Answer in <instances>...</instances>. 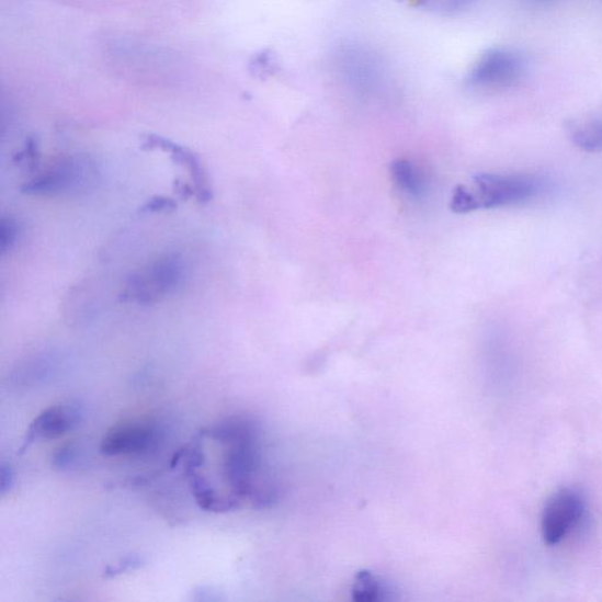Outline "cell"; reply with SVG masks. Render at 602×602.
Listing matches in <instances>:
<instances>
[{
  "label": "cell",
  "mask_w": 602,
  "mask_h": 602,
  "mask_svg": "<svg viewBox=\"0 0 602 602\" xmlns=\"http://www.w3.org/2000/svg\"><path fill=\"white\" fill-rule=\"evenodd\" d=\"M186 280V264L181 254L168 253L128 279L122 299L151 305L172 295Z\"/></svg>",
  "instance_id": "cell-1"
},
{
  "label": "cell",
  "mask_w": 602,
  "mask_h": 602,
  "mask_svg": "<svg viewBox=\"0 0 602 602\" xmlns=\"http://www.w3.org/2000/svg\"><path fill=\"white\" fill-rule=\"evenodd\" d=\"M333 68L341 83L360 95H377L386 90L388 75L383 63L363 46L338 48Z\"/></svg>",
  "instance_id": "cell-2"
},
{
  "label": "cell",
  "mask_w": 602,
  "mask_h": 602,
  "mask_svg": "<svg viewBox=\"0 0 602 602\" xmlns=\"http://www.w3.org/2000/svg\"><path fill=\"white\" fill-rule=\"evenodd\" d=\"M475 191H469L475 211L526 202L538 194L542 184L529 175L481 173L475 177Z\"/></svg>",
  "instance_id": "cell-3"
},
{
  "label": "cell",
  "mask_w": 602,
  "mask_h": 602,
  "mask_svg": "<svg viewBox=\"0 0 602 602\" xmlns=\"http://www.w3.org/2000/svg\"><path fill=\"white\" fill-rule=\"evenodd\" d=\"M525 61L508 48H492L470 69L467 84L477 91L497 92L516 86L524 77Z\"/></svg>",
  "instance_id": "cell-4"
},
{
  "label": "cell",
  "mask_w": 602,
  "mask_h": 602,
  "mask_svg": "<svg viewBox=\"0 0 602 602\" xmlns=\"http://www.w3.org/2000/svg\"><path fill=\"white\" fill-rule=\"evenodd\" d=\"M94 178L93 161L84 156L64 158L21 189L30 195H57L83 190Z\"/></svg>",
  "instance_id": "cell-5"
},
{
  "label": "cell",
  "mask_w": 602,
  "mask_h": 602,
  "mask_svg": "<svg viewBox=\"0 0 602 602\" xmlns=\"http://www.w3.org/2000/svg\"><path fill=\"white\" fill-rule=\"evenodd\" d=\"M584 500L571 488H565L546 503L542 518V532L549 546L561 544L579 526L584 515Z\"/></svg>",
  "instance_id": "cell-6"
},
{
  "label": "cell",
  "mask_w": 602,
  "mask_h": 602,
  "mask_svg": "<svg viewBox=\"0 0 602 602\" xmlns=\"http://www.w3.org/2000/svg\"><path fill=\"white\" fill-rule=\"evenodd\" d=\"M160 439L158 428L150 421H125L110 429L101 442V453L107 457L140 454L155 448Z\"/></svg>",
  "instance_id": "cell-7"
},
{
  "label": "cell",
  "mask_w": 602,
  "mask_h": 602,
  "mask_svg": "<svg viewBox=\"0 0 602 602\" xmlns=\"http://www.w3.org/2000/svg\"><path fill=\"white\" fill-rule=\"evenodd\" d=\"M83 410L76 402L54 405L41 412L27 429L22 451L36 439H54L68 433L79 425Z\"/></svg>",
  "instance_id": "cell-8"
},
{
  "label": "cell",
  "mask_w": 602,
  "mask_h": 602,
  "mask_svg": "<svg viewBox=\"0 0 602 602\" xmlns=\"http://www.w3.org/2000/svg\"><path fill=\"white\" fill-rule=\"evenodd\" d=\"M143 149H159L171 154L172 159L178 162V164L183 166L188 171H190L197 200L202 204H206L213 200V191H211L209 188L207 173L197 155H194L192 151L183 148V146L178 145L172 140L155 135H150L145 138Z\"/></svg>",
  "instance_id": "cell-9"
},
{
  "label": "cell",
  "mask_w": 602,
  "mask_h": 602,
  "mask_svg": "<svg viewBox=\"0 0 602 602\" xmlns=\"http://www.w3.org/2000/svg\"><path fill=\"white\" fill-rule=\"evenodd\" d=\"M192 486V492L198 507L208 512L225 513L240 508V500L231 495L230 497H220L213 487L197 474L188 475Z\"/></svg>",
  "instance_id": "cell-10"
},
{
  "label": "cell",
  "mask_w": 602,
  "mask_h": 602,
  "mask_svg": "<svg viewBox=\"0 0 602 602\" xmlns=\"http://www.w3.org/2000/svg\"><path fill=\"white\" fill-rule=\"evenodd\" d=\"M390 173L399 189L411 197L420 198L425 193V177L411 161L404 159L394 161L390 166Z\"/></svg>",
  "instance_id": "cell-11"
},
{
  "label": "cell",
  "mask_w": 602,
  "mask_h": 602,
  "mask_svg": "<svg viewBox=\"0 0 602 602\" xmlns=\"http://www.w3.org/2000/svg\"><path fill=\"white\" fill-rule=\"evenodd\" d=\"M571 138L583 151L602 152V121L576 124L571 129Z\"/></svg>",
  "instance_id": "cell-12"
},
{
  "label": "cell",
  "mask_w": 602,
  "mask_h": 602,
  "mask_svg": "<svg viewBox=\"0 0 602 602\" xmlns=\"http://www.w3.org/2000/svg\"><path fill=\"white\" fill-rule=\"evenodd\" d=\"M387 593L385 583L367 571H363L356 576L352 588L353 599L361 602L385 600Z\"/></svg>",
  "instance_id": "cell-13"
},
{
  "label": "cell",
  "mask_w": 602,
  "mask_h": 602,
  "mask_svg": "<svg viewBox=\"0 0 602 602\" xmlns=\"http://www.w3.org/2000/svg\"><path fill=\"white\" fill-rule=\"evenodd\" d=\"M417 4L439 14L457 13L466 9L474 0H416Z\"/></svg>",
  "instance_id": "cell-14"
},
{
  "label": "cell",
  "mask_w": 602,
  "mask_h": 602,
  "mask_svg": "<svg viewBox=\"0 0 602 602\" xmlns=\"http://www.w3.org/2000/svg\"><path fill=\"white\" fill-rule=\"evenodd\" d=\"M20 238V225L13 218H3L0 224V252L5 254L10 252Z\"/></svg>",
  "instance_id": "cell-15"
},
{
  "label": "cell",
  "mask_w": 602,
  "mask_h": 602,
  "mask_svg": "<svg viewBox=\"0 0 602 602\" xmlns=\"http://www.w3.org/2000/svg\"><path fill=\"white\" fill-rule=\"evenodd\" d=\"M145 563V559L140 556H127L115 564L109 565L105 568L103 577L105 579H112L132 571H136V569L143 567Z\"/></svg>",
  "instance_id": "cell-16"
},
{
  "label": "cell",
  "mask_w": 602,
  "mask_h": 602,
  "mask_svg": "<svg viewBox=\"0 0 602 602\" xmlns=\"http://www.w3.org/2000/svg\"><path fill=\"white\" fill-rule=\"evenodd\" d=\"M178 207L177 202L168 197H155L140 207L143 214H169Z\"/></svg>",
  "instance_id": "cell-17"
},
{
  "label": "cell",
  "mask_w": 602,
  "mask_h": 602,
  "mask_svg": "<svg viewBox=\"0 0 602 602\" xmlns=\"http://www.w3.org/2000/svg\"><path fill=\"white\" fill-rule=\"evenodd\" d=\"M76 458V446L75 444H68L59 447L54 453L53 465L58 468H68Z\"/></svg>",
  "instance_id": "cell-18"
},
{
  "label": "cell",
  "mask_w": 602,
  "mask_h": 602,
  "mask_svg": "<svg viewBox=\"0 0 602 602\" xmlns=\"http://www.w3.org/2000/svg\"><path fill=\"white\" fill-rule=\"evenodd\" d=\"M15 485L14 470L10 465L3 464L0 467V495L3 497L12 491Z\"/></svg>",
  "instance_id": "cell-19"
},
{
  "label": "cell",
  "mask_w": 602,
  "mask_h": 602,
  "mask_svg": "<svg viewBox=\"0 0 602 602\" xmlns=\"http://www.w3.org/2000/svg\"><path fill=\"white\" fill-rule=\"evenodd\" d=\"M37 157V143L34 139H31L27 141L26 148L23 150L22 154L19 156H15L14 160L19 162L24 161H32L35 160Z\"/></svg>",
  "instance_id": "cell-20"
},
{
  "label": "cell",
  "mask_w": 602,
  "mask_h": 602,
  "mask_svg": "<svg viewBox=\"0 0 602 602\" xmlns=\"http://www.w3.org/2000/svg\"><path fill=\"white\" fill-rule=\"evenodd\" d=\"M195 595V600L201 601H218L222 598L218 595L217 591L211 589V588H200L195 590L193 593Z\"/></svg>",
  "instance_id": "cell-21"
},
{
  "label": "cell",
  "mask_w": 602,
  "mask_h": 602,
  "mask_svg": "<svg viewBox=\"0 0 602 602\" xmlns=\"http://www.w3.org/2000/svg\"><path fill=\"white\" fill-rule=\"evenodd\" d=\"M533 2H536V3H547V2H549V0H533Z\"/></svg>",
  "instance_id": "cell-22"
}]
</instances>
